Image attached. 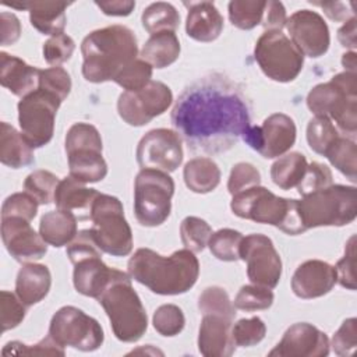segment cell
Here are the masks:
<instances>
[{"label": "cell", "instance_id": "6da1fadb", "mask_svg": "<svg viewBox=\"0 0 357 357\" xmlns=\"http://www.w3.org/2000/svg\"><path fill=\"white\" fill-rule=\"evenodd\" d=\"M172 124L191 149L218 153L243 139L251 119L240 89L213 74L181 92L172 112Z\"/></svg>", "mask_w": 357, "mask_h": 357}, {"label": "cell", "instance_id": "7a4b0ae2", "mask_svg": "<svg viewBox=\"0 0 357 357\" xmlns=\"http://www.w3.org/2000/svg\"><path fill=\"white\" fill-rule=\"evenodd\" d=\"M128 275L151 291L176 296L188 291L199 275V262L192 251L177 250L163 257L149 248H138L128 261Z\"/></svg>", "mask_w": 357, "mask_h": 357}, {"label": "cell", "instance_id": "3957f363", "mask_svg": "<svg viewBox=\"0 0 357 357\" xmlns=\"http://www.w3.org/2000/svg\"><path fill=\"white\" fill-rule=\"evenodd\" d=\"M81 53L82 75L86 81H113L124 67L137 60V38L124 25H110L88 33L81 43Z\"/></svg>", "mask_w": 357, "mask_h": 357}, {"label": "cell", "instance_id": "277c9868", "mask_svg": "<svg viewBox=\"0 0 357 357\" xmlns=\"http://www.w3.org/2000/svg\"><path fill=\"white\" fill-rule=\"evenodd\" d=\"M230 208L241 219L276 226L290 236L305 231L298 211V201L278 197L261 185L233 195Z\"/></svg>", "mask_w": 357, "mask_h": 357}, {"label": "cell", "instance_id": "5b68a950", "mask_svg": "<svg viewBox=\"0 0 357 357\" xmlns=\"http://www.w3.org/2000/svg\"><path fill=\"white\" fill-rule=\"evenodd\" d=\"M307 107L315 116L333 120L344 132L356 134L357 74L343 71L329 82L315 85L307 96Z\"/></svg>", "mask_w": 357, "mask_h": 357}, {"label": "cell", "instance_id": "8992f818", "mask_svg": "<svg viewBox=\"0 0 357 357\" xmlns=\"http://www.w3.org/2000/svg\"><path fill=\"white\" fill-rule=\"evenodd\" d=\"M130 278L126 275L116 280L98 298L109 317L114 336L124 343L139 340L148 328L145 308Z\"/></svg>", "mask_w": 357, "mask_h": 357}, {"label": "cell", "instance_id": "52a82bcc", "mask_svg": "<svg viewBox=\"0 0 357 357\" xmlns=\"http://www.w3.org/2000/svg\"><path fill=\"white\" fill-rule=\"evenodd\" d=\"M298 211L305 230L319 226H344L357 216V190L354 185L331 184L304 195Z\"/></svg>", "mask_w": 357, "mask_h": 357}, {"label": "cell", "instance_id": "ba28073f", "mask_svg": "<svg viewBox=\"0 0 357 357\" xmlns=\"http://www.w3.org/2000/svg\"><path fill=\"white\" fill-rule=\"evenodd\" d=\"M89 218L91 231L102 252L113 257H126L131 252L132 231L119 198L99 192L91 206Z\"/></svg>", "mask_w": 357, "mask_h": 357}, {"label": "cell", "instance_id": "9c48e42d", "mask_svg": "<svg viewBox=\"0 0 357 357\" xmlns=\"http://www.w3.org/2000/svg\"><path fill=\"white\" fill-rule=\"evenodd\" d=\"M174 181L166 173L142 169L134 183V212L139 225L155 227L170 215Z\"/></svg>", "mask_w": 357, "mask_h": 357}, {"label": "cell", "instance_id": "30bf717a", "mask_svg": "<svg viewBox=\"0 0 357 357\" xmlns=\"http://www.w3.org/2000/svg\"><path fill=\"white\" fill-rule=\"evenodd\" d=\"M254 57L262 73L276 82L296 79L304 64V56L282 31H265L255 43Z\"/></svg>", "mask_w": 357, "mask_h": 357}, {"label": "cell", "instance_id": "8fae6325", "mask_svg": "<svg viewBox=\"0 0 357 357\" xmlns=\"http://www.w3.org/2000/svg\"><path fill=\"white\" fill-rule=\"evenodd\" d=\"M49 335L60 346L81 351L98 350L105 340L100 324L74 305H64L54 312Z\"/></svg>", "mask_w": 357, "mask_h": 357}, {"label": "cell", "instance_id": "7c38bea8", "mask_svg": "<svg viewBox=\"0 0 357 357\" xmlns=\"http://www.w3.org/2000/svg\"><path fill=\"white\" fill-rule=\"evenodd\" d=\"M61 100L45 89H35L18 102V123L22 135L33 146L50 142L54 132L56 113Z\"/></svg>", "mask_w": 357, "mask_h": 357}, {"label": "cell", "instance_id": "4fadbf2b", "mask_svg": "<svg viewBox=\"0 0 357 357\" xmlns=\"http://www.w3.org/2000/svg\"><path fill=\"white\" fill-rule=\"evenodd\" d=\"M172 102V89L160 81H151L139 91H124L119 96L117 112L127 124L141 127L163 114Z\"/></svg>", "mask_w": 357, "mask_h": 357}, {"label": "cell", "instance_id": "5bb4252c", "mask_svg": "<svg viewBox=\"0 0 357 357\" xmlns=\"http://www.w3.org/2000/svg\"><path fill=\"white\" fill-rule=\"evenodd\" d=\"M240 259L247 262V276L251 283L268 289L278 286L282 276V259L269 237L259 233L243 237Z\"/></svg>", "mask_w": 357, "mask_h": 357}, {"label": "cell", "instance_id": "9a60e30c", "mask_svg": "<svg viewBox=\"0 0 357 357\" xmlns=\"http://www.w3.org/2000/svg\"><path fill=\"white\" fill-rule=\"evenodd\" d=\"M296 124L283 113H273L266 117L262 126H251L243 141L266 159L284 155L296 142Z\"/></svg>", "mask_w": 357, "mask_h": 357}, {"label": "cell", "instance_id": "2e32d148", "mask_svg": "<svg viewBox=\"0 0 357 357\" xmlns=\"http://www.w3.org/2000/svg\"><path fill=\"white\" fill-rule=\"evenodd\" d=\"M137 162L142 169L174 172L183 162L181 137L169 128L148 131L138 142Z\"/></svg>", "mask_w": 357, "mask_h": 357}, {"label": "cell", "instance_id": "e0dca14e", "mask_svg": "<svg viewBox=\"0 0 357 357\" xmlns=\"http://www.w3.org/2000/svg\"><path fill=\"white\" fill-rule=\"evenodd\" d=\"M284 26L290 33V40L303 56L317 59L328 52L329 28L317 11L298 10L287 18Z\"/></svg>", "mask_w": 357, "mask_h": 357}, {"label": "cell", "instance_id": "ac0fdd59", "mask_svg": "<svg viewBox=\"0 0 357 357\" xmlns=\"http://www.w3.org/2000/svg\"><path fill=\"white\" fill-rule=\"evenodd\" d=\"M329 339L325 332L308 322L293 324L280 342L269 351L273 357H325L329 354Z\"/></svg>", "mask_w": 357, "mask_h": 357}, {"label": "cell", "instance_id": "d6986e66", "mask_svg": "<svg viewBox=\"0 0 357 357\" xmlns=\"http://www.w3.org/2000/svg\"><path fill=\"white\" fill-rule=\"evenodd\" d=\"M1 238L8 254L18 262H33L47 252V243L22 218H1Z\"/></svg>", "mask_w": 357, "mask_h": 357}, {"label": "cell", "instance_id": "ffe728a7", "mask_svg": "<svg viewBox=\"0 0 357 357\" xmlns=\"http://www.w3.org/2000/svg\"><path fill=\"white\" fill-rule=\"evenodd\" d=\"M336 282L335 266L321 259H308L294 271L291 290L300 298H317L329 293Z\"/></svg>", "mask_w": 357, "mask_h": 357}, {"label": "cell", "instance_id": "44dd1931", "mask_svg": "<svg viewBox=\"0 0 357 357\" xmlns=\"http://www.w3.org/2000/svg\"><path fill=\"white\" fill-rule=\"evenodd\" d=\"M126 275L123 271L107 266L100 257H91L74 264L73 282L75 290L82 296L99 298L112 283Z\"/></svg>", "mask_w": 357, "mask_h": 357}, {"label": "cell", "instance_id": "7402d4cb", "mask_svg": "<svg viewBox=\"0 0 357 357\" xmlns=\"http://www.w3.org/2000/svg\"><path fill=\"white\" fill-rule=\"evenodd\" d=\"M233 319L204 314L198 332V350L205 357H229L234 353L236 344L231 339Z\"/></svg>", "mask_w": 357, "mask_h": 357}, {"label": "cell", "instance_id": "603a6c76", "mask_svg": "<svg viewBox=\"0 0 357 357\" xmlns=\"http://www.w3.org/2000/svg\"><path fill=\"white\" fill-rule=\"evenodd\" d=\"M40 70L17 56L0 53V84L15 96H26L38 89Z\"/></svg>", "mask_w": 357, "mask_h": 357}, {"label": "cell", "instance_id": "cb8c5ba5", "mask_svg": "<svg viewBox=\"0 0 357 357\" xmlns=\"http://www.w3.org/2000/svg\"><path fill=\"white\" fill-rule=\"evenodd\" d=\"M8 7L28 10L31 25L43 35H60L66 28V10L70 3L64 1H22L4 3Z\"/></svg>", "mask_w": 357, "mask_h": 357}, {"label": "cell", "instance_id": "d4e9b609", "mask_svg": "<svg viewBox=\"0 0 357 357\" xmlns=\"http://www.w3.org/2000/svg\"><path fill=\"white\" fill-rule=\"evenodd\" d=\"M188 7L185 31L198 42H213L223 31V17L212 1L184 3Z\"/></svg>", "mask_w": 357, "mask_h": 357}, {"label": "cell", "instance_id": "484cf974", "mask_svg": "<svg viewBox=\"0 0 357 357\" xmlns=\"http://www.w3.org/2000/svg\"><path fill=\"white\" fill-rule=\"evenodd\" d=\"M52 286V275L46 265L26 262L18 271L15 280V294L26 305L31 307L42 301Z\"/></svg>", "mask_w": 357, "mask_h": 357}, {"label": "cell", "instance_id": "4316f807", "mask_svg": "<svg viewBox=\"0 0 357 357\" xmlns=\"http://www.w3.org/2000/svg\"><path fill=\"white\" fill-rule=\"evenodd\" d=\"M0 160L4 166L20 169L35 162L33 146L13 126L0 124Z\"/></svg>", "mask_w": 357, "mask_h": 357}, {"label": "cell", "instance_id": "83f0119b", "mask_svg": "<svg viewBox=\"0 0 357 357\" xmlns=\"http://www.w3.org/2000/svg\"><path fill=\"white\" fill-rule=\"evenodd\" d=\"M39 234L53 247L68 245L77 236V218L70 211H50L40 218Z\"/></svg>", "mask_w": 357, "mask_h": 357}, {"label": "cell", "instance_id": "f1b7e54d", "mask_svg": "<svg viewBox=\"0 0 357 357\" xmlns=\"http://www.w3.org/2000/svg\"><path fill=\"white\" fill-rule=\"evenodd\" d=\"M67 158L70 176L84 184L100 181L107 174V165L99 149H75L67 152Z\"/></svg>", "mask_w": 357, "mask_h": 357}, {"label": "cell", "instance_id": "f546056e", "mask_svg": "<svg viewBox=\"0 0 357 357\" xmlns=\"http://www.w3.org/2000/svg\"><path fill=\"white\" fill-rule=\"evenodd\" d=\"M180 56V42L174 32L166 31L151 35L141 50V59L155 68L173 64Z\"/></svg>", "mask_w": 357, "mask_h": 357}, {"label": "cell", "instance_id": "4dcf8cb0", "mask_svg": "<svg viewBox=\"0 0 357 357\" xmlns=\"http://www.w3.org/2000/svg\"><path fill=\"white\" fill-rule=\"evenodd\" d=\"M185 185L198 194L213 191L220 183V170L211 158L198 156L188 160L183 170Z\"/></svg>", "mask_w": 357, "mask_h": 357}, {"label": "cell", "instance_id": "1f68e13d", "mask_svg": "<svg viewBox=\"0 0 357 357\" xmlns=\"http://www.w3.org/2000/svg\"><path fill=\"white\" fill-rule=\"evenodd\" d=\"M98 195L99 192L96 190L88 188L84 183L68 176L60 180L56 190L54 202L57 209L63 211H91V206Z\"/></svg>", "mask_w": 357, "mask_h": 357}, {"label": "cell", "instance_id": "d6a6232c", "mask_svg": "<svg viewBox=\"0 0 357 357\" xmlns=\"http://www.w3.org/2000/svg\"><path fill=\"white\" fill-rule=\"evenodd\" d=\"M307 166V159L300 152L282 155L271 167V178L279 188L290 190L300 184Z\"/></svg>", "mask_w": 357, "mask_h": 357}, {"label": "cell", "instance_id": "836d02e7", "mask_svg": "<svg viewBox=\"0 0 357 357\" xmlns=\"http://www.w3.org/2000/svg\"><path fill=\"white\" fill-rule=\"evenodd\" d=\"M142 26L151 35L159 32H174L180 24V14L170 3L156 1L149 4L141 17Z\"/></svg>", "mask_w": 357, "mask_h": 357}, {"label": "cell", "instance_id": "e575fe53", "mask_svg": "<svg viewBox=\"0 0 357 357\" xmlns=\"http://www.w3.org/2000/svg\"><path fill=\"white\" fill-rule=\"evenodd\" d=\"M324 156L353 183L357 180V146L354 141L339 135Z\"/></svg>", "mask_w": 357, "mask_h": 357}, {"label": "cell", "instance_id": "d590c367", "mask_svg": "<svg viewBox=\"0 0 357 357\" xmlns=\"http://www.w3.org/2000/svg\"><path fill=\"white\" fill-rule=\"evenodd\" d=\"M266 1L233 0L229 3L230 22L238 29H252L262 22Z\"/></svg>", "mask_w": 357, "mask_h": 357}, {"label": "cell", "instance_id": "8d00e7d4", "mask_svg": "<svg viewBox=\"0 0 357 357\" xmlns=\"http://www.w3.org/2000/svg\"><path fill=\"white\" fill-rule=\"evenodd\" d=\"M60 180L49 170H35L26 176L24 190L32 195L39 205H47L54 201L56 190Z\"/></svg>", "mask_w": 357, "mask_h": 357}, {"label": "cell", "instance_id": "74e56055", "mask_svg": "<svg viewBox=\"0 0 357 357\" xmlns=\"http://www.w3.org/2000/svg\"><path fill=\"white\" fill-rule=\"evenodd\" d=\"M339 138L337 128L328 117L315 116L307 126V142L319 155H325L329 146Z\"/></svg>", "mask_w": 357, "mask_h": 357}, {"label": "cell", "instance_id": "f35d334b", "mask_svg": "<svg viewBox=\"0 0 357 357\" xmlns=\"http://www.w3.org/2000/svg\"><path fill=\"white\" fill-rule=\"evenodd\" d=\"M243 234L233 229H220L211 234L208 247L213 257L220 261L231 262L240 259V244Z\"/></svg>", "mask_w": 357, "mask_h": 357}, {"label": "cell", "instance_id": "ab89813d", "mask_svg": "<svg viewBox=\"0 0 357 357\" xmlns=\"http://www.w3.org/2000/svg\"><path fill=\"white\" fill-rule=\"evenodd\" d=\"M212 234L211 226L201 218L187 216L180 225V236L184 247L190 251L201 252L208 245Z\"/></svg>", "mask_w": 357, "mask_h": 357}, {"label": "cell", "instance_id": "60d3db41", "mask_svg": "<svg viewBox=\"0 0 357 357\" xmlns=\"http://www.w3.org/2000/svg\"><path fill=\"white\" fill-rule=\"evenodd\" d=\"M198 308L204 314H216L234 319L236 310L227 291L219 286L206 287L198 297Z\"/></svg>", "mask_w": 357, "mask_h": 357}, {"label": "cell", "instance_id": "b9f144b4", "mask_svg": "<svg viewBox=\"0 0 357 357\" xmlns=\"http://www.w3.org/2000/svg\"><path fill=\"white\" fill-rule=\"evenodd\" d=\"M273 293L271 289L258 286V284H245L243 286L236 298L234 307L244 311H258V310H268L273 304Z\"/></svg>", "mask_w": 357, "mask_h": 357}, {"label": "cell", "instance_id": "7bdbcfd3", "mask_svg": "<svg viewBox=\"0 0 357 357\" xmlns=\"http://www.w3.org/2000/svg\"><path fill=\"white\" fill-rule=\"evenodd\" d=\"M152 68L145 60L137 59L124 67L113 81L126 91H139L152 81Z\"/></svg>", "mask_w": 357, "mask_h": 357}, {"label": "cell", "instance_id": "ee69618b", "mask_svg": "<svg viewBox=\"0 0 357 357\" xmlns=\"http://www.w3.org/2000/svg\"><path fill=\"white\" fill-rule=\"evenodd\" d=\"M152 324L156 332L162 336H176L183 331L185 317L180 307L174 304H163L153 312Z\"/></svg>", "mask_w": 357, "mask_h": 357}, {"label": "cell", "instance_id": "f6af8a7d", "mask_svg": "<svg viewBox=\"0 0 357 357\" xmlns=\"http://www.w3.org/2000/svg\"><path fill=\"white\" fill-rule=\"evenodd\" d=\"M84 148L102 151V138L95 126L88 123H75L70 127L66 135V153Z\"/></svg>", "mask_w": 357, "mask_h": 357}, {"label": "cell", "instance_id": "bcb514c9", "mask_svg": "<svg viewBox=\"0 0 357 357\" xmlns=\"http://www.w3.org/2000/svg\"><path fill=\"white\" fill-rule=\"evenodd\" d=\"M266 333L264 321L258 317L243 318L231 326V339L236 346L251 347L258 344Z\"/></svg>", "mask_w": 357, "mask_h": 357}, {"label": "cell", "instance_id": "7dc6e473", "mask_svg": "<svg viewBox=\"0 0 357 357\" xmlns=\"http://www.w3.org/2000/svg\"><path fill=\"white\" fill-rule=\"evenodd\" d=\"M3 356H64V347L53 340L50 335L36 344H24L21 342H8L1 349Z\"/></svg>", "mask_w": 357, "mask_h": 357}, {"label": "cell", "instance_id": "c3c4849f", "mask_svg": "<svg viewBox=\"0 0 357 357\" xmlns=\"http://www.w3.org/2000/svg\"><path fill=\"white\" fill-rule=\"evenodd\" d=\"M38 88L56 95L61 102L67 99L71 91L70 74L63 67H50L40 70Z\"/></svg>", "mask_w": 357, "mask_h": 357}, {"label": "cell", "instance_id": "681fc988", "mask_svg": "<svg viewBox=\"0 0 357 357\" xmlns=\"http://www.w3.org/2000/svg\"><path fill=\"white\" fill-rule=\"evenodd\" d=\"M36 199L28 192H15L6 198L1 206V218H22L31 222L38 212Z\"/></svg>", "mask_w": 357, "mask_h": 357}, {"label": "cell", "instance_id": "f907efd6", "mask_svg": "<svg viewBox=\"0 0 357 357\" xmlns=\"http://www.w3.org/2000/svg\"><path fill=\"white\" fill-rule=\"evenodd\" d=\"M25 307L17 294L7 290L0 293V324L3 332L18 326L24 321Z\"/></svg>", "mask_w": 357, "mask_h": 357}, {"label": "cell", "instance_id": "816d5d0a", "mask_svg": "<svg viewBox=\"0 0 357 357\" xmlns=\"http://www.w3.org/2000/svg\"><path fill=\"white\" fill-rule=\"evenodd\" d=\"M332 184V172L331 169L319 162H311L307 169L305 173L300 181V184L297 185V190L300 192L301 197L308 195L314 191L322 190L328 185Z\"/></svg>", "mask_w": 357, "mask_h": 357}, {"label": "cell", "instance_id": "f5cc1de1", "mask_svg": "<svg viewBox=\"0 0 357 357\" xmlns=\"http://www.w3.org/2000/svg\"><path fill=\"white\" fill-rule=\"evenodd\" d=\"M75 50V42L66 33L50 36L43 43V59L46 63L57 67L71 59Z\"/></svg>", "mask_w": 357, "mask_h": 357}, {"label": "cell", "instance_id": "db71d44e", "mask_svg": "<svg viewBox=\"0 0 357 357\" xmlns=\"http://www.w3.org/2000/svg\"><path fill=\"white\" fill-rule=\"evenodd\" d=\"M261 184V174L258 169L247 162H240L233 166L229 181H227V190L231 195H236L247 188L255 187Z\"/></svg>", "mask_w": 357, "mask_h": 357}, {"label": "cell", "instance_id": "11a10c76", "mask_svg": "<svg viewBox=\"0 0 357 357\" xmlns=\"http://www.w3.org/2000/svg\"><path fill=\"white\" fill-rule=\"evenodd\" d=\"M67 257L70 258L73 265L85 258L102 257V250L99 248L91 229L77 233L74 240L67 245Z\"/></svg>", "mask_w": 357, "mask_h": 357}, {"label": "cell", "instance_id": "9f6ffc18", "mask_svg": "<svg viewBox=\"0 0 357 357\" xmlns=\"http://www.w3.org/2000/svg\"><path fill=\"white\" fill-rule=\"evenodd\" d=\"M356 236H351L346 244L344 255L342 259L337 261L335 269H336V276L337 282L340 286L349 289V290H356Z\"/></svg>", "mask_w": 357, "mask_h": 357}, {"label": "cell", "instance_id": "6f0895ef", "mask_svg": "<svg viewBox=\"0 0 357 357\" xmlns=\"http://www.w3.org/2000/svg\"><path fill=\"white\" fill-rule=\"evenodd\" d=\"M337 356H349L357 346V319L347 318L339 326L331 344Z\"/></svg>", "mask_w": 357, "mask_h": 357}, {"label": "cell", "instance_id": "680465c9", "mask_svg": "<svg viewBox=\"0 0 357 357\" xmlns=\"http://www.w3.org/2000/svg\"><path fill=\"white\" fill-rule=\"evenodd\" d=\"M287 15L284 6L280 1H266L264 17L261 25L265 28V31H282V28L286 25Z\"/></svg>", "mask_w": 357, "mask_h": 357}, {"label": "cell", "instance_id": "91938a15", "mask_svg": "<svg viewBox=\"0 0 357 357\" xmlns=\"http://www.w3.org/2000/svg\"><path fill=\"white\" fill-rule=\"evenodd\" d=\"M0 43L1 46H8L15 43L21 36V22L13 13L3 11L0 14Z\"/></svg>", "mask_w": 357, "mask_h": 357}, {"label": "cell", "instance_id": "94428289", "mask_svg": "<svg viewBox=\"0 0 357 357\" xmlns=\"http://www.w3.org/2000/svg\"><path fill=\"white\" fill-rule=\"evenodd\" d=\"M95 4L106 15L126 17L130 15L135 7V1L131 0H112V1H95Z\"/></svg>", "mask_w": 357, "mask_h": 357}, {"label": "cell", "instance_id": "6125c7cd", "mask_svg": "<svg viewBox=\"0 0 357 357\" xmlns=\"http://www.w3.org/2000/svg\"><path fill=\"white\" fill-rule=\"evenodd\" d=\"M324 10V13L333 21H347L353 18V11H347L346 4L340 1H332V3H311Z\"/></svg>", "mask_w": 357, "mask_h": 357}, {"label": "cell", "instance_id": "be15d7a7", "mask_svg": "<svg viewBox=\"0 0 357 357\" xmlns=\"http://www.w3.org/2000/svg\"><path fill=\"white\" fill-rule=\"evenodd\" d=\"M337 39L342 43V46L349 49H356V18H350L346 21V24L337 31Z\"/></svg>", "mask_w": 357, "mask_h": 357}, {"label": "cell", "instance_id": "e7e4bbea", "mask_svg": "<svg viewBox=\"0 0 357 357\" xmlns=\"http://www.w3.org/2000/svg\"><path fill=\"white\" fill-rule=\"evenodd\" d=\"M342 64H343L346 71L356 73V67H357V64H356V53L354 52L344 53L343 57H342Z\"/></svg>", "mask_w": 357, "mask_h": 357}]
</instances>
